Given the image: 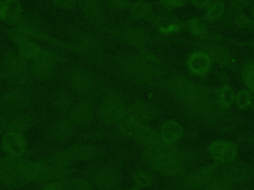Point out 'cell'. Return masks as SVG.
<instances>
[{"instance_id": "d590c367", "label": "cell", "mask_w": 254, "mask_h": 190, "mask_svg": "<svg viewBox=\"0 0 254 190\" xmlns=\"http://www.w3.org/2000/svg\"><path fill=\"white\" fill-rule=\"evenodd\" d=\"M226 11L225 3L222 0L212 1L209 6L205 9L204 19L207 22H214L220 20Z\"/></svg>"}, {"instance_id": "d6986e66", "label": "cell", "mask_w": 254, "mask_h": 190, "mask_svg": "<svg viewBox=\"0 0 254 190\" xmlns=\"http://www.w3.org/2000/svg\"><path fill=\"white\" fill-rule=\"evenodd\" d=\"M116 37L123 44L138 49L147 48L153 37L151 33L142 27H126L116 32Z\"/></svg>"}, {"instance_id": "8992f818", "label": "cell", "mask_w": 254, "mask_h": 190, "mask_svg": "<svg viewBox=\"0 0 254 190\" xmlns=\"http://www.w3.org/2000/svg\"><path fill=\"white\" fill-rule=\"evenodd\" d=\"M72 51L82 56L88 63L103 66L107 58L104 51L103 44L100 39L93 33L74 30L70 33Z\"/></svg>"}, {"instance_id": "60d3db41", "label": "cell", "mask_w": 254, "mask_h": 190, "mask_svg": "<svg viewBox=\"0 0 254 190\" xmlns=\"http://www.w3.org/2000/svg\"><path fill=\"white\" fill-rule=\"evenodd\" d=\"M50 161L53 163H56L58 165H61V166H65V167H69V165L72 163V160H71L69 154L67 153L66 148L60 149V150L56 151L51 156Z\"/></svg>"}, {"instance_id": "7c38bea8", "label": "cell", "mask_w": 254, "mask_h": 190, "mask_svg": "<svg viewBox=\"0 0 254 190\" xmlns=\"http://www.w3.org/2000/svg\"><path fill=\"white\" fill-rule=\"evenodd\" d=\"M88 178L98 189L108 190L116 189L120 185L123 174L119 166L113 163H108L92 167L89 171Z\"/></svg>"}, {"instance_id": "ba28073f", "label": "cell", "mask_w": 254, "mask_h": 190, "mask_svg": "<svg viewBox=\"0 0 254 190\" xmlns=\"http://www.w3.org/2000/svg\"><path fill=\"white\" fill-rule=\"evenodd\" d=\"M66 82L73 93L86 100L97 97L98 78L85 65H70L66 72Z\"/></svg>"}, {"instance_id": "484cf974", "label": "cell", "mask_w": 254, "mask_h": 190, "mask_svg": "<svg viewBox=\"0 0 254 190\" xmlns=\"http://www.w3.org/2000/svg\"><path fill=\"white\" fill-rule=\"evenodd\" d=\"M1 146L9 156L20 157L26 151V140L23 134L8 131L2 137Z\"/></svg>"}, {"instance_id": "680465c9", "label": "cell", "mask_w": 254, "mask_h": 190, "mask_svg": "<svg viewBox=\"0 0 254 190\" xmlns=\"http://www.w3.org/2000/svg\"><path fill=\"white\" fill-rule=\"evenodd\" d=\"M108 190H116V189H108Z\"/></svg>"}, {"instance_id": "1f68e13d", "label": "cell", "mask_w": 254, "mask_h": 190, "mask_svg": "<svg viewBox=\"0 0 254 190\" xmlns=\"http://www.w3.org/2000/svg\"><path fill=\"white\" fill-rule=\"evenodd\" d=\"M234 98L235 91L228 83L221 84V86L214 89L215 102L218 104L219 107L226 111H228L234 104Z\"/></svg>"}, {"instance_id": "cb8c5ba5", "label": "cell", "mask_w": 254, "mask_h": 190, "mask_svg": "<svg viewBox=\"0 0 254 190\" xmlns=\"http://www.w3.org/2000/svg\"><path fill=\"white\" fill-rule=\"evenodd\" d=\"M19 157L7 156L0 158V184L9 187H19L20 183L17 176Z\"/></svg>"}, {"instance_id": "b9f144b4", "label": "cell", "mask_w": 254, "mask_h": 190, "mask_svg": "<svg viewBox=\"0 0 254 190\" xmlns=\"http://www.w3.org/2000/svg\"><path fill=\"white\" fill-rule=\"evenodd\" d=\"M232 185L226 183L218 176H215L197 190H228Z\"/></svg>"}, {"instance_id": "9c48e42d", "label": "cell", "mask_w": 254, "mask_h": 190, "mask_svg": "<svg viewBox=\"0 0 254 190\" xmlns=\"http://www.w3.org/2000/svg\"><path fill=\"white\" fill-rule=\"evenodd\" d=\"M195 49L205 52L213 63L218 64L221 67H225L229 70H237L238 63L232 53V51L225 46L219 44L218 42H209L198 40L193 43Z\"/></svg>"}, {"instance_id": "7dc6e473", "label": "cell", "mask_w": 254, "mask_h": 190, "mask_svg": "<svg viewBox=\"0 0 254 190\" xmlns=\"http://www.w3.org/2000/svg\"><path fill=\"white\" fill-rule=\"evenodd\" d=\"M53 3L62 9H71L74 5L76 0H52Z\"/></svg>"}, {"instance_id": "9a60e30c", "label": "cell", "mask_w": 254, "mask_h": 190, "mask_svg": "<svg viewBox=\"0 0 254 190\" xmlns=\"http://www.w3.org/2000/svg\"><path fill=\"white\" fill-rule=\"evenodd\" d=\"M220 164L214 162L196 168L184 175L181 180L180 188L183 190H197L209 180L217 176Z\"/></svg>"}, {"instance_id": "603a6c76", "label": "cell", "mask_w": 254, "mask_h": 190, "mask_svg": "<svg viewBox=\"0 0 254 190\" xmlns=\"http://www.w3.org/2000/svg\"><path fill=\"white\" fill-rule=\"evenodd\" d=\"M76 132V127L67 118L64 117L55 121L48 130V136L51 140L60 142H68L73 138Z\"/></svg>"}, {"instance_id": "d6a6232c", "label": "cell", "mask_w": 254, "mask_h": 190, "mask_svg": "<svg viewBox=\"0 0 254 190\" xmlns=\"http://www.w3.org/2000/svg\"><path fill=\"white\" fill-rule=\"evenodd\" d=\"M21 17V7L18 0L6 1L0 4V20L16 23Z\"/></svg>"}, {"instance_id": "836d02e7", "label": "cell", "mask_w": 254, "mask_h": 190, "mask_svg": "<svg viewBox=\"0 0 254 190\" xmlns=\"http://www.w3.org/2000/svg\"><path fill=\"white\" fill-rule=\"evenodd\" d=\"M186 29L198 40H203L208 32L207 21L204 18L194 17L185 24Z\"/></svg>"}, {"instance_id": "30bf717a", "label": "cell", "mask_w": 254, "mask_h": 190, "mask_svg": "<svg viewBox=\"0 0 254 190\" xmlns=\"http://www.w3.org/2000/svg\"><path fill=\"white\" fill-rule=\"evenodd\" d=\"M217 176L230 185H243L254 180V166L245 161L220 164Z\"/></svg>"}, {"instance_id": "277c9868", "label": "cell", "mask_w": 254, "mask_h": 190, "mask_svg": "<svg viewBox=\"0 0 254 190\" xmlns=\"http://www.w3.org/2000/svg\"><path fill=\"white\" fill-rule=\"evenodd\" d=\"M180 108L189 119L205 127H218L228 120V111L218 106L214 93L196 103L180 105Z\"/></svg>"}, {"instance_id": "db71d44e", "label": "cell", "mask_w": 254, "mask_h": 190, "mask_svg": "<svg viewBox=\"0 0 254 190\" xmlns=\"http://www.w3.org/2000/svg\"><path fill=\"white\" fill-rule=\"evenodd\" d=\"M228 190H251V189L246 188V187H233V186H231Z\"/></svg>"}, {"instance_id": "8fae6325", "label": "cell", "mask_w": 254, "mask_h": 190, "mask_svg": "<svg viewBox=\"0 0 254 190\" xmlns=\"http://www.w3.org/2000/svg\"><path fill=\"white\" fill-rule=\"evenodd\" d=\"M33 104V97L29 89L11 87L0 93V111L16 114L25 112Z\"/></svg>"}, {"instance_id": "6da1fadb", "label": "cell", "mask_w": 254, "mask_h": 190, "mask_svg": "<svg viewBox=\"0 0 254 190\" xmlns=\"http://www.w3.org/2000/svg\"><path fill=\"white\" fill-rule=\"evenodd\" d=\"M142 158L156 172L167 177H177L184 174L198 159V154L176 144H163L143 148Z\"/></svg>"}, {"instance_id": "681fc988", "label": "cell", "mask_w": 254, "mask_h": 190, "mask_svg": "<svg viewBox=\"0 0 254 190\" xmlns=\"http://www.w3.org/2000/svg\"><path fill=\"white\" fill-rule=\"evenodd\" d=\"M43 190H64L63 183L61 182H51L47 183L46 186L43 188Z\"/></svg>"}, {"instance_id": "4fadbf2b", "label": "cell", "mask_w": 254, "mask_h": 190, "mask_svg": "<svg viewBox=\"0 0 254 190\" xmlns=\"http://www.w3.org/2000/svg\"><path fill=\"white\" fill-rule=\"evenodd\" d=\"M78 4L83 15L98 34L109 37L113 33L100 0H78Z\"/></svg>"}, {"instance_id": "74e56055", "label": "cell", "mask_w": 254, "mask_h": 190, "mask_svg": "<svg viewBox=\"0 0 254 190\" xmlns=\"http://www.w3.org/2000/svg\"><path fill=\"white\" fill-rule=\"evenodd\" d=\"M241 80L250 92H254V60L244 63L240 71Z\"/></svg>"}, {"instance_id": "44dd1931", "label": "cell", "mask_w": 254, "mask_h": 190, "mask_svg": "<svg viewBox=\"0 0 254 190\" xmlns=\"http://www.w3.org/2000/svg\"><path fill=\"white\" fill-rule=\"evenodd\" d=\"M212 60L203 51L194 49L186 59V67L190 74L195 77H205L212 69Z\"/></svg>"}, {"instance_id": "816d5d0a", "label": "cell", "mask_w": 254, "mask_h": 190, "mask_svg": "<svg viewBox=\"0 0 254 190\" xmlns=\"http://www.w3.org/2000/svg\"><path fill=\"white\" fill-rule=\"evenodd\" d=\"M5 80V68L3 65V62L0 58V83H2Z\"/></svg>"}, {"instance_id": "f907efd6", "label": "cell", "mask_w": 254, "mask_h": 190, "mask_svg": "<svg viewBox=\"0 0 254 190\" xmlns=\"http://www.w3.org/2000/svg\"><path fill=\"white\" fill-rule=\"evenodd\" d=\"M217 78L222 81V84H224V83H228L229 75H228V73L225 72V71H220V72H218Z\"/></svg>"}, {"instance_id": "7402d4cb", "label": "cell", "mask_w": 254, "mask_h": 190, "mask_svg": "<svg viewBox=\"0 0 254 190\" xmlns=\"http://www.w3.org/2000/svg\"><path fill=\"white\" fill-rule=\"evenodd\" d=\"M148 20L151 26L163 35L178 33L185 27V24L181 22V20H179L176 16L166 13L151 15Z\"/></svg>"}, {"instance_id": "4dcf8cb0", "label": "cell", "mask_w": 254, "mask_h": 190, "mask_svg": "<svg viewBox=\"0 0 254 190\" xmlns=\"http://www.w3.org/2000/svg\"><path fill=\"white\" fill-rule=\"evenodd\" d=\"M128 20L130 22H136L139 20L147 19L152 15L153 7L152 4L145 0H136L130 3Z\"/></svg>"}, {"instance_id": "c3c4849f", "label": "cell", "mask_w": 254, "mask_h": 190, "mask_svg": "<svg viewBox=\"0 0 254 190\" xmlns=\"http://www.w3.org/2000/svg\"><path fill=\"white\" fill-rule=\"evenodd\" d=\"M211 2L212 0H191L192 5L196 9H206Z\"/></svg>"}, {"instance_id": "7bdbcfd3", "label": "cell", "mask_w": 254, "mask_h": 190, "mask_svg": "<svg viewBox=\"0 0 254 190\" xmlns=\"http://www.w3.org/2000/svg\"><path fill=\"white\" fill-rule=\"evenodd\" d=\"M232 24L234 27H236L237 29H247V28H251L252 25V19L249 16H246L243 12L236 15L233 19H232Z\"/></svg>"}, {"instance_id": "11a10c76", "label": "cell", "mask_w": 254, "mask_h": 190, "mask_svg": "<svg viewBox=\"0 0 254 190\" xmlns=\"http://www.w3.org/2000/svg\"><path fill=\"white\" fill-rule=\"evenodd\" d=\"M125 190H142V188H140V187H138V186H136V185H133V186H131V187H128V188L125 189Z\"/></svg>"}, {"instance_id": "52a82bcc", "label": "cell", "mask_w": 254, "mask_h": 190, "mask_svg": "<svg viewBox=\"0 0 254 190\" xmlns=\"http://www.w3.org/2000/svg\"><path fill=\"white\" fill-rule=\"evenodd\" d=\"M1 60L5 68V80L12 87L23 89L32 87L35 78L30 69V63L18 51L6 50Z\"/></svg>"}, {"instance_id": "7a4b0ae2", "label": "cell", "mask_w": 254, "mask_h": 190, "mask_svg": "<svg viewBox=\"0 0 254 190\" xmlns=\"http://www.w3.org/2000/svg\"><path fill=\"white\" fill-rule=\"evenodd\" d=\"M113 63L122 76L137 84L146 86L163 87L164 81L169 75V70L164 63H149L137 51L118 53L114 56Z\"/></svg>"}, {"instance_id": "4316f807", "label": "cell", "mask_w": 254, "mask_h": 190, "mask_svg": "<svg viewBox=\"0 0 254 190\" xmlns=\"http://www.w3.org/2000/svg\"><path fill=\"white\" fill-rule=\"evenodd\" d=\"M132 139H134L143 148L158 147L165 144L161 140L159 131L153 129L148 124H140Z\"/></svg>"}, {"instance_id": "e575fe53", "label": "cell", "mask_w": 254, "mask_h": 190, "mask_svg": "<svg viewBox=\"0 0 254 190\" xmlns=\"http://www.w3.org/2000/svg\"><path fill=\"white\" fill-rule=\"evenodd\" d=\"M131 177H132V181H133L134 185H136L142 189L152 186L156 181V177H155L154 173L147 169H143V168L134 170Z\"/></svg>"}, {"instance_id": "2e32d148", "label": "cell", "mask_w": 254, "mask_h": 190, "mask_svg": "<svg viewBox=\"0 0 254 190\" xmlns=\"http://www.w3.org/2000/svg\"><path fill=\"white\" fill-rule=\"evenodd\" d=\"M161 113V107L152 101L135 100L126 105V115L142 124H149L157 119Z\"/></svg>"}, {"instance_id": "f546056e", "label": "cell", "mask_w": 254, "mask_h": 190, "mask_svg": "<svg viewBox=\"0 0 254 190\" xmlns=\"http://www.w3.org/2000/svg\"><path fill=\"white\" fill-rule=\"evenodd\" d=\"M36 123V118L34 115L27 112H20L13 114L10 121L9 131H14L17 133L24 134L29 131Z\"/></svg>"}, {"instance_id": "d4e9b609", "label": "cell", "mask_w": 254, "mask_h": 190, "mask_svg": "<svg viewBox=\"0 0 254 190\" xmlns=\"http://www.w3.org/2000/svg\"><path fill=\"white\" fill-rule=\"evenodd\" d=\"M72 162L73 161H89L99 158L103 150L93 143H75L66 148Z\"/></svg>"}, {"instance_id": "bcb514c9", "label": "cell", "mask_w": 254, "mask_h": 190, "mask_svg": "<svg viewBox=\"0 0 254 190\" xmlns=\"http://www.w3.org/2000/svg\"><path fill=\"white\" fill-rule=\"evenodd\" d=\"M187 0H160L162 6L166 8H179L185 5Z\"/></svg>"}, {"instance_id": "9f6ffc18", "label": "cell", "mask_w": 254, "mask_h": 190, "mask_svg": "<svg viewBox=\"0 0 254 190\" xmlns=\"http://www.w3.org/2000/svg\"><path fill=\"white\" fill-rule=\"evenodd\" d=\"M251 28L254 30V20H252V25H251Z\"/></svg>"}, {"instance_id": "f5cc1de1", "label": "cell", "mask_w": 254, "mask_h": 190, "mask_svg": "<svg viewBox=\"0 0 254 190\" xmlns=\"http://www.w3.org/2000/svg\"><path fill=\"white\" fill-rule=\"evenodd\" d=\"M249 17L252 19V20H254V3L250 6V10H249Z\"/></svg>"}, {"instance_id": "5bb4252c", "label": "cell", "mask_w": 254, "mask_h": 190, "mask_svg": "<svg viewBox=\"0 0 254 190\" xmlns=\"http://www.w3.org/2000/svg\"><path fill=\"white\" fill-rule=\"evenodd\" d=\"M64 61V57L50 51L45 52L30 63V69L35 80H48L52 78L56 72L58 64Z\"/></svg>"}, {"instance_id": "8d00e7d4", "label": "cell", "mask_w": 254, "mask_h": 190, "mask_svg": "<svg viewBox=\"0 0 254 190\" xmlns=\"http://www.w3.org/2000/svg\"><path fill=\"white\" fill-rule=\"evenodd\" d=\"M62 183L64 190H92L94 186L88 177L67 178Z\"/></svg>"}, {"instance_id": "ab89813d", "label": "cell", "mask_w": 254, "mask_h": 190, "mask_svg": "<svg viewBox=\"0 0 254 190\" xmlns=\"http://www.w3.org/2000/svg\"><path fill=\"white\" fill-rule=\"evenodd\" d=\"M254 3V0H231L227 7V14L229 19H232L243 12V10Z\"/></svg>"}, {"instance_id": "f35d334b", "label": "cell", "mask_w": 254, "mask_h": 190, "mask_svg": "<svg viewBox=\"0 0 254 190\" xmlns=\"http://www.w3.org/2000/svg\"><path fill=\"white\" fill-rule=\"evenodd\" d=\"M252 102V92H250L248 89L243 88L235 92V98H234V105L240 109H250Z\"/></svg>"}, {"instance_id": "e0dca14e", "label": "cell", "mask_w": 254, "mask_h": 190, "mask_svg": "<svg viewBox=\"0 0 254 190\" xmlns=\"http://www.w3.org/2000/svg\"><path fill=\"white\" fill-rule=\"evenodd\" d=\"M7 35L17 48V51L27 60L40 57L46 50L18 29L7 30Z\"/></svg>"}, {"instance_id": "ac0fdd59", "label": "cell", "mask_w": 254, "mask_h": 190, "mask_svg": "<svg viewBox=\"0 0 254 190\" xmlns=\"http://www.w3.org/2000/svg\"><path fill=\"white\" fill-rule=\"evenodd\" d=\"M207 151L214 162L218 164H225L236 159L238 146L231 141L214 140L209 143Z\"/></svg>"}, {"instance_id": "f6af8a7d", "label": "cell", "mask_w": 254, "mask_h": 190, "mask_svg": "<svg viewBox=\"0 0 254 190\" xmlns=\"http://www.w3.org/2000/svg\"><path fill=\"white\" fill-rule=\"evenodd\" d=\"M107 2L109 7L115 11L126 9L130 5V0H107Z\"/></svg>"}, {"instance_id": "f1b7e54d", "label": "cell", "mask_w": 254, "mask_h": 190, "mask_svg": "<svg viewBox=\"0 0 254 190\" xmlns=\"http://www.w3.org/2000/svg\"><path fill=\"white\" fill-rule=\"evenodd\" d=\"M51 104L53 109L58 114L67 116V114L75 104V100L69 92L63 89H59L53 94Z\"/></svg>"}, {"instance_id": "ffe728a7", "label": "cell", "mask_w": 254, "mask_h": 190, "mask_svg": "<svg viewBox=\"0 0 254 190\" xmlns=\"http://www.w3.org/2000/svg\"><path fill=\"white\" fill-rule=\"evenodd\" d=\"M66 117L75 127L85 128L93 123L96 117V110L90 100L84 99L79 102H75Z\"/></svg>"}, {"instance_id": "6f0895ef", "label": "cell", "mask_w": 254, "mask_h": 190, "mask_svg": "<svg viewBox=\"0 0 254 190\" xmlns=\"http://www.w3.org/2000/svg\"><path fill=\"white\" fill-rule=\"evenodd\" d=\"M6 1H15V0H6Z\"/></svg>"}, {"instance_id": "3957f363", "label": "cell", "mask_w": 254, "mask_h": 190, "mask_svg": "<svg viewBox=\"0 0 254 190\" xmlns=\"http://www.w3.org/2000/svg\"><path fill=\"white\" fill-rule=\"evenodd\" d=\"M163 88L174 96L179 105L193 104L214 93L181 73L169 74L164 81Z\"/></svg>"}, {"instance_id": "ee69618b", "label": "cell", "mask_w": 254, "mask_h": 190, "mask_svg": "<svg viewBox=\"0 0 254 190\" xmlns=\"http://www.w3.org/2000/svg\"><path fill=\"white\" fill-rule=\"evenodd\" d=\"M13 114L5 113L0 111V135H4L6 132L9 131V126H10V121L11 117Z\"/></svg>"}, {"instance_id": "5b68a950", "label": "cell", "mask_w": 254, "mask_h": 190, "mask_svg": "<svg viewBox=\"0 0 254 190\" xmlns=\"http://www.w3.org/2000/svg\"><path fill=\"white\" fill-rule=\"evenodd\" d=\"M100 104L96 110L97 119L105 126H116L126 112V99L116 88L107 84L101 91Z\"/></svg>"}, {"instance_id": "83f0119b", "label": "cell", "mask_w": 254, "mask_h": 190, "mask_svg": "<svg viewBox=\"0 0 254 190\" xmlns=\"http://www.w3.org/2000/svg\"><path fill=\"white\" fill-rule=\"evenodd\" d=\"M185 133L183 125L173 119L165 120L159 129L162 142L165 144H176L183 138Z\"/></svg>"}]
</instances>
